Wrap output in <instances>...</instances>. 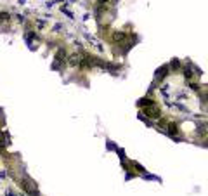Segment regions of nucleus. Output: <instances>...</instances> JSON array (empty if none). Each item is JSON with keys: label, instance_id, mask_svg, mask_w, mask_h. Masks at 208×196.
I'll list each match as a JSON object with an SVG mask.
<instances>
[{"label": "nucleus", "instance_id": "1", "mask_svg": "<svg viewBox=\"0 0 208 196\" xmlns=\"http://www.w3.org/2000/svg\"><path fill=\"white\" fill-rule=\"evenodd\" d=\"M7 144H9V134L7 132H0V149H5Z\"/></svg>", "mask_w": 208, "mask_h": 196}, {"label": "nucleus", "instance_id": "2", "mask_svg": "<svg viewBox=\"0 0 208 196\" xmlns=\"http://www.w3.org/2000/svg\"><path fill=\"white\" fill-rule=\"evenodd\" d=\"M9 19H11L9 12H0V23H5V21H9Z\"/></svg>", "mask_w": 208, "mask_h": 196}, {"label": "nucleus", "instance_id": "3", "mask_svg": "<svg viewBox=\"0 0 208 196\" xmlns=\"http://www.w3.org/2000/svg\"><path fill=\"white\" fill-rule=\"evenodd\" d=\"M64 57H66V50L59 49V50H57V59H64Z\"/></svg>", "mask_w": 208, "mask_h": 196}]
</instances>
